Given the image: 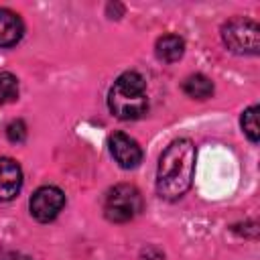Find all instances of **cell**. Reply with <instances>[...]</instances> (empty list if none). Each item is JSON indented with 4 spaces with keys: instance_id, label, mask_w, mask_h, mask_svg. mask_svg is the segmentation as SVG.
Returning a JSON list of instances; mask_svg holds the SVG:
<instances>
[{
    "instance_id": "obj_1",
    "label": "cell",
    "mask_w": 260,
    "mask_h": 260,
    "mask_svg": "<svg viewBox=\"0 0 260 260\" xmlns=\"http://www.w3.org/2000/svg\"><path fill=\"white\" fill-rule=\"evenodd\" d=\"M195 156L197 150L189 138H177L165 148L156 169L158 197L175 201L189 191L195 173Z\"/></svg>"
},
{
    "instance_id": "obj_2",
    "label": "cell",
    "mask_w": 260,
    "mask_h": 260,
    "mask_svg": "<svg viewBox=\"0 0 260 260\" xmlns=\"http://www.w3.org/2000/svg\"><path fill=\"white\" fill-rule=\"evenodd\" d=\"M108 106L110 112L120 120H136L146 114L148 98L144 77L136 71L122 73L108 93Z\"/></svg>"
},
{
    "instance_id": "obj_3",
    "label": "cell",
    "mask_w": 260,
    "mask_h": 260,
    "mask_svg": "<svg viewBox=\"0 0 260 260\" xmlns=\"http://www.w3.org/2000/svg\"><path fill=\"white\" fill-rule=\"evenodd\" d=\"M223 45L236 55H258L260 53V26L258 22L236 16L221 26Z\"/></svg>"
},
{
    "instance_id": "obj_4",
    "label": "cell",
    "mask_w": 260,
    "mask_h": 260,
    "mask_svg": "<svg viewBox=\"0 0 260 260\" xmlns=\"http://www.w3.org/2000/svg\"><path fill=\"white\" fill-rule=\"evenodd\" d=\"M140 209H142V197L134 185H126V183L116 185L106 195L104 213L114 223H124L134 219L140 213Z\"/></svg>"
},
{
    "instance_id": "obj_5",
    "label": "cell",
    "mask_w": 260,
    "mask_h": 260,
    "mask_svg": "<svg viewBox=\"0 0 260 260\" xmlns=\"http://www.w3.org/2000/svg\"><path fill=\"white\" fill-rule=\"evenodd\" d=\"M65 205V193L59 189V187H53V185H45V187H39L30 201H28V209H30V215L37 219V221H53L59 211L63 209Z\"/></svg>"
},
{
    "instance_id": "obj_6",
    "label": "cell",
    "mask_w": 260,
    "mask_h": 260,
    "mask_svg": "<svg viewBox=\"0 0 260 260\" xmlns=\"http://www.w3.org/2000/svg\"><path fill=\"white\" fill-rule=\"evenodd\" d=\"M108 146L114 160L122 169H136L142 162V148L134 138H130L124 132H114L108 140Z\"/></svg>"
},
{
    "instance_id": "obj_7",
    "label": "cell",
    "mask_w": 260,
    "mask_h": 260,
    "mask_svg": "<svg viewBox=\"0 0 260 260\" xmlns=\"http://www.w3.org/2000/svg\"><path fill=\"white\" fill-rule=\"evenodd\" d=\"M22 187L20 165L10 156H0V201H10Z\"/></svg>"
},
{
    "instance_id": "obj_8",
    "label": "cell",
    "mask_w": 260,
    "mask_h": 260,
    "mask_svg": "<svg viewBox=\"0 0 260 260\" xmlns=\"http://www.w3.org/2000/svg\"><path fill=\"white\" fill-rule=\"evenodd\" d=\"M24 35L20 16L8 8H0V47H14Z\"/></svg>"
},
{
    "instance_id": "obj_9",
    "label": "cell",
    "mask_w": 260,
    "mask_h": 260,
    "mask_svg": "<svg viewBox=\"0 0 260 260\" xmlns=\"http://www.w3.org/2000/svg\"><path fill=\"white\" fill-rule=\"evenodd\" d=\"M154 51H156V57L165 63H175L183 57L185 53V41L179 37V35H165L156 41L154 45Z\"/></svg>"
},
{
    "instance_id": "obj_10",
    "label": "cell",
    "mask_w": 260,
    "mask_h": 260,
    "mask_svg": "<svg viewBox=\"0 0 260 260\" xmlns=\"http://www.w3.org/2000/svg\"><path fill=\"white\" fill-rule=\"evenodd\" d=\"M183 91L189 95V98H195V100H207L211 98L213 93V83L209 77L201 75V73H195V75H189L185 81H183Z\"/></svg>"
},
{
    "instance_id": "obj_11",
    "label": "cell",
    "mask_w": 260,
    "mask_h": 260,
    "mask_svg": "<svg viewBox=\"0 0 260 260\" xmlns=\"http://www.w3.org/2000/svg\"><path fill=\"white\" fill-rule=\"evenodd\" d=\"M258 106H250L248 110H244L242 118H240V124H242V130L244 134L250 138V142H258L260 138V128H258Z\"/></svg>"
},
{
    "instance_id": "obj_12",
    "label": "cell",
    "mask_w": 260,
    "mask_h": 260,
    "mask_svg": "<svg viewBox=\"0 0 260 260\" xmlns=\"http://www.w3.org/2000/svg\"><path fill=\"white\" fill-rule=\"evenodd\" d=\"M16 98H18V79L8 71H0V106L14 102Z\"/></svg>"
},
{
    "instance_id": "obj_13",
    "label": "cell",
    "mask_w": 260,
    "mask_h": 260,
    "mask_svg": "<svg viewBox=\"0 0 260 260\" xmlns=\"http://www.w3.org/2000/svg\"><path fill=\"white\" fill-rule=\"evenodd\" d=\"M6 136L10 142H22L26 138V126L22 120H12L8 126H6Z\"/></svg>"
},
{
    "instance_id": "obj_14",
    "label": "cell",
    "mask_w": 260,
    "mask_h": 260,
    "mask_svg": "<svg viewBox=\"0 0 260 260\" xmlns=\"http://www.w3.org/2000/svg\"><path fill=\"white\" fill-rule=\"evenodd\" d=\"M140 260H165V254L158 252L156 248H146V250L140 254Z\"/></svg>"
},
{
    "instance_id": "obj_15",
    "label": "cell",
    "mask_w": 260,
    "mask_h": 260,
    "mask_svg": "<svg viewBox=\"0 0 260 260\" xmlns=\"http://www.w3.org/2000/svg\"><path fill=\"white\" fill-rule=\"evenodd\" d=\"M0 260H30V258L20 256V254H14V252H6V254L0 256Z\"/></svg>"
}]
</instances>
